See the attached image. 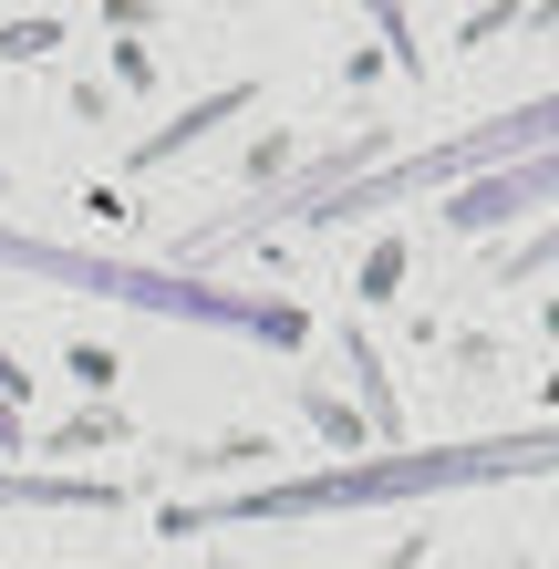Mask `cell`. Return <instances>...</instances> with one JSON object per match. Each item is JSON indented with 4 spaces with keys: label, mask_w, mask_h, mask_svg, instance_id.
<instances>
[{
    "label": "cell",
    "mask_w": 559,
    "mask_h": 569,
    "mask_svg": "<svg viewBox=\"0 0 559 569\" xmlns=\"http://www.w3.org/2000/svg\"><path fill=\"white\" fill-rule=\"evenodd\" d=\"M559 466V435H487V446H436V456H393V466H332V477H290V487H249L218 508H187L177 528H228V518H321V508H383L415 487H477V477H539Z\"/></svg>",
    "instance_id": "obj_1"
},
{
    "label": "cell",
    "mask_w": 559,
    "mask_h": 569,
    "mask_svg": "<svg viewBox=\"0 0 559 569\" xmlns=\"http://www.w3.org/2000/svg\"><path fill=\"white\" fill-rule=\"evenodd\" d=\"M0 259L31 280H73V290H104V300H146V311H177V321H218V331H259V342H301V321L280 300H239V290H197L177 270H124V259H83V249H42V239H11L0 228Z\"/></svg>",
    "instance_id": "obj_2"
},
{
    "label": "cell",
    "mask_w": 559,
    "mask_h": 569,
    "mask_svg": "<svg viewBox=\"0 0 559 569\" xmlns=\"http://www.w3.org/2000/svg\"><path fill=\"white\" fill-rule=\"evenodd\" d=\"M11 435H21V405H11V393H0V446H11Z\"/></svg>",
    "instance_id": "obj_3"
},
{
    "label": "cell",
    "mask_w": 559,
    "mask_h": 569,
    "mask_svg": "<svg viewBox=\"0 0 559 569\" xmlns=\"http://www.w3.org/2000/svg\"><path fill=\"white\" fill-rule=\"evenodd\" d=\"M549 249H559V239H549Z\"/></svg>",
    "instance_id": "obj_4"
}]
</instances>
